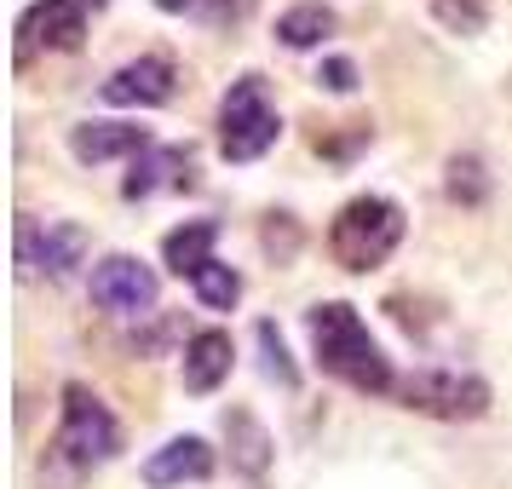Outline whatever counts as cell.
Listing matches in <instances>:
<instances>
[{
  "instance_id": "7",
  "label": "cell",
  "mask_w": 512,
  "mask_h": 489,
  "mask_svg": "<svg viewBox=\"0 0 512 489\" xmlns=\"http://www.w3.org/2000/svg\"><path fill=\"white\" fill-rule=\"evenodd\" d=\"M87 294H93V305L110 311V317H144V311H156L162 277H156L139 254H104L93 271H87Z\"/></svg>"
},
{
  "instance_id": "9",
  "label": "cell",
  "mask_w": 512,
  "mask_h": 489,
  "mask_svg": "<svg viewBox=\"0 0 512 489\" xmlns=\"http://www.w3.org/2000/svg\"><path fill=\"white\" fill-rule=\"evenodd\" d=\"M93 6L87 0H35L18 24V64H29L35 52H75L87 41Z\"/></svg>"
},
{
  "instance_id": "2",
  "label": "cell",
  "mask_w": 512,
  "mask_h": 489,
  "mask_svg": "<svg viewBox=\"0 0 512 489\" xmlns=\"http://www.w3.org/2000/svg\"><path fill=\"white\" fill-rule=\"evenodd\" d=\"M305 334H311V363L328 374V380H340L351 392L363 397H397V369L392 357L380 351V340L369 334V323L357 317V305L351 300H323L305 311Z\"/></svg>"
},
{
  "instance_id": "21",
  "label": "cell",
  "mask_w": 512,
  "mask_h": 489,
  "mask_svg": "<svg viewBox=\"0 0 512 489\" xmlns=\"http://www.w3.org/2000/svg\"><path fill=\"white\" fill-rule=\"evenodd\" d=\"M449 196L455 202H466V208H478L484 202V190H489V179H484V162L478 156H449Z\"/></svg>"
},
{
  "instance_id": "24",
  "label": "cell",
  "mask_w": 512,
  "mask_h": 489,
  "mask_svg": "<svg viewBox=\"0 0 512 489\" xmlns=\"http://www.w3.org/2000/svg\"><path fill=\"white\" fill-rule=\"evenodd\" d=\"M87 6H93V12H104V6H110V0H87Z\"/></svg>"
},
{
  "instance_id": "12",
  "label": "cell",
  "mask_w": 512,
  "mask_h": 489,
  "mask_svg": "<svg viewBox=\"0 0 512 489\" xmlns=\"http://www.w3.org/2000/svg\"><path fill=\"white\" fill-rule=\"evenodd\" d=\"M231 369H236V346H231V334L225 328H196L185 340V392L190 397H208V392H219L225 380H231Z\"/></svg>"
},
{
  "instance_id": "22",
  "label": "cell",
  "mask_w": 512,
  "mask_h": 489,
  "mask_svg": "<svg viewBox=\"0 0 512 489\" xmlns=\"http://www.w3.org/2000/svg\"><path fill=\"white\" fill-rule=\"evenodd\" d=\"M265 248L277 259H294V248H300V225H294V213H271L265 219Z\"/></svg>"
},
{
  "instance_id": "10",
  "label": "cell",
  "mask_w": 512,
  "mask_h": 489,
  "mask_svg": "<svg viewBox=\"0 0 512 489\" xmlns=\"http://www.w3.org/2000/svg\"><path fill=\"white\" fill-rule=\"evenodd\" d=\"M139 478H144L150 489L208 484V478H213V443L196 438V432H179V438H167L162 449H150V455H144Z\"/></svg>"
},
{
  "instance_id": "3",
  "label": "cell",
  "mask_w": 512,
  "mask_h": 489,
  "mask_svg": "<svg viewBox=\"0 0 512 489\" xmlns=\"http://www.w3.org/2000/svg\"><path fill=\"white\" fill-rule=\"evenodd\" d=\"M403 236H409L403 202L369 190V196H351L346 208L328 219V254H334L340 271H357L363 277V271H380L403 248Z\"/></svg>"
},
{
  "instance_id": "16",
  "label": "cell",
  "mask_w": 512,
  "mask_h": 489,
  "mask_svg": "<svg viewBox=\"0 0 512 489\" xmlns=\"http://www.w3.org/2000/svg\"><path fill=\"white\" fill-rule=\"evenodd\" d=\"M334 29H340L334 6H323V0H300V6H288V12L277 18V41L282 47H294V52H305V47H323Z\"/></svg>"
},
{
  "instance_id": "14",
  "label": "cell",
  "mask_w": 512,
  "mask_h": 489,
  "mask_svg": "<svg viewBox=\"0 0 512 489\" xmlns=\"http://www.w3.org/2000/svg\"><path fill=\"white\" fill-rule=\"evenodd\" d=\"M162 185H190V150H179V144H150L144 156H133V173H127V185H121V196L127 202H139V196H150V190Z\"/></svg>"
},
{
  "instance_id": "5",
  "label": "cell",
  "mask_w": 512,
  "mask_h": 489,
  "mask_svg": "<svg viewBox=\"0 0 512 489\" xmlns=\"http://www.w3.org/2000/svg\"><path fill=\"white\" fill-rule=\"evenodd\" d=\"M87 248H93V236L75 219H18V271L29 282H64L87 259Z\"/></svg>"
},
{
  "instance_id": "20",
  "label": "cell",
  "mask_w": 512,
  "mask_h": 489,
  "mask_svg": "<svg viewBox=\"0 0 512 489\" xmlns=\"http://www.w3.org/2000/svg\"><path fill=\"white\" fill-rule=\"evenodd\" d=\"M254 340H259V351H265V374L277 380L282 392H294V386H300V369H294V357H288V346H282V328L277 323H259Z\"/></svg>"
},
{
  "instance_id": "18",
  "label": "cell",
  "mask_w": 512,
  "mask_h": 489,
  "mask_svg": "<svg viewBox=\"0 0 512 489\" xmlns=\"http://www.w3.org/2000/svg\"><path fill=\"white\" fill-rule=\"evenodd\" d=\"M190 294L208 305V311H231V305L242 300V277H236L225 259H213V265H202V271L190 277Z\"/></svg>"
},
{
  "instance_id": "23",
  "label": "cell",
  "mask_w": 512,
  "mask_h": 489,
  "mask_svg": "<svg viewBox=\"0 0 512 489\" xmlns=\"http://www.w3.org/2000/svg\"><path fill=\"white\" fill-rule=\"evenodd\" d=\"M317 87H328V93H357V64L351 58H323V70H317Z\"/></svg>"
},
{
  "instance_id": "11",
  "label": "cell",
  "mask_w": 512,
  "mask_h": 489,
  "mask_svg": "<svg viewBox=\"0 0 512 489\" xmlns=\"http://www.w3.org/2000/svg\"><path fill=\"white\" fill-rule=\"evenodd\" d=\"M150 133L133 127V121H75L70 127V156L81 167H104V162H121V156H144L150 150Z\"/></svg>"
},
{
  "instance_id": "19",
  "label": "cell",
  "mask_w": 512,
  "mask_h": 489,
  "mask_svg": "<svg viewBox=\"0 0 512 489\" xmlns=\"http://www.w3.org/2000/svg\"><path fill=\"white\" fill-rule=\"evenodd\" d=\"M426 6L449 35H484L489 24V0H426Z\"/></svg>"
},
{
  "instance_id": "4",
  "label": "cell",
  "mask_w": 512,
  "mask_h": 489,
  "mask_svg": "<svg viewBox=\"0 0 512 489\" xmlns=\"http://www.w3.org/2000/svg\"><path fill=\"white\" fill-rule=\"evenodd\" d=\"M282 139V116L271 104L265 75H236L231 93L219 98V156L225 162H259L265 150H277Z\"/></svg>"
},
{
  "instance_id": "15",
  "label": "cell",
  "mask_w": 512,
  "mask_h": 489,
  "mask_svg": "<svg viewBox=\"0 0 512 489\" xmlns=\"http://www.w3.org/2000/svg\"><path fill=\"white\" fill-rule=\"evenodd\" d=\"M213 242H219V219H185L179 231H167L162 236V259H167V271L173 277H196L202 265H213Z\"/></svg>"
},
{
  "instance_id": "13",
  "label": "cell",
  "mask_w": 512,
  "mask_h": 489,
  "mask_svg": "<svg viewBox=\"0 0 512 489\" xmlns=\"http://www.w3.org/2000/svg\"><path fill=\"white\" fill-rule=\"evenodd\" d=\"M225 443H231V472H242V478H265L271 472V432H265V420L254 415V409H231L225 415Z\"/></svg>"
},
{
  "instance_id": "1",
  "label": "cell",
  "mask_w": 512,
  "mask_h": 489,
  "mask_svg": "<svg viewBox=\"0 0 512 489\" xmlns=\"http://www.w3.org/2000/svg\"><path fill=\"white\" fill-rule=\"evenodd\" d=\"M58 397L64 403H58V432L41 455V489H81L98 466H110L121 455V420L81 380H70Z\"/></svg>"
},
{
  "instance_id": "6",
  "label": "cell",
  "mask_w": 512,
  "mask_h": 489,
  "mask_svg": "<svg viewBox=\"0 0 512 489\" xmlns=\"http://www.w3.org/2000/svg\"><path fill=\"white\" fill-rule=\"evenodd\" d=\"M397 397H403V409L438 415V420L489 415V380H478V374H466V369H420L397 386Z\"/></svg>"
},
{
  "instance_id": "8",
  "label": "cell",
  "mask_w": 512,
  "mask_h": 489,
  "mask_svg": "<svg viewBox=\"0 0 512 489\" xmlns=\"http://www.w3.org/2000/svg\"><path fill=\"white\" fill-rule=\"evenodd\" d=\"M173 93H179V64L167 52H139L98 81V98L110 110H162L173 104Z\"/></svg>"
},
{
  "instance_id": "17",
  "label": "cell",
  "mask_w": 512,
  "mask_h": 489,
  "mask_svg": "<svg viewBox=\"0 0 512 489\" xmlns=\"http://www.w3.org/2000/svg\"><path fill=\"white\" fill-rule=\"evenodd\" d=\"M167 18H185V24H208V29H231L248 18L254 0H156Z\"/></svg>"
}]
</instances>
